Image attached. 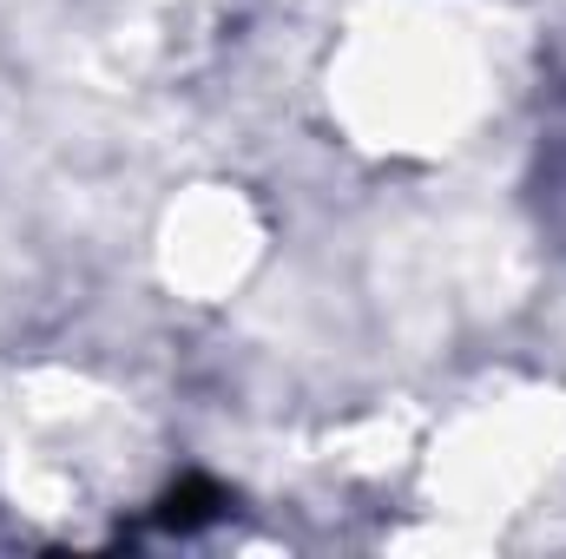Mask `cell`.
Here are the masks:
<instances>
[{"mask_svg":"<svg viewBox=\"0 0 566 559\" xmlns=\"http://www.w3.org/2000/svg\"><path fill=\"white\" fill-rule=\"evenodd\" d=\"M316 93L349 151L376 165H448L501 126L514 33L494 0H349Z\"/></svg>","mask_w":566,"mask_h":559,"instance_id":"1","label":"cell"},{"mask_svg":"<svg viewBox=\"0 0 566 559\" xmlns=\"http://www.w3.org/2000/svg\"><path fill=\"white\" fill-rule=\"evenodd\" d=\"M271 251V218L244 184H191L151 231V271L178 303H231Z\"/></svg>","mask_w":566,"mask_h":559,"instance_id":"3","label":"cell"},{"mask_svg":"<svg viewBox=\"0 0 566 559\" xmlns=\"http://www.w3.org/2000/svg\"><path fill=\"white\" fill-rule=\"evenodd\" d=\"M416 487L448 547L501 540L507 520L534 514L566 474V395L547 382H501L454 402L416 434Z\"/></svg>","mask_w":566,"mask_h":559,"instance_id":"2","label":"cell"}]
</instances>
